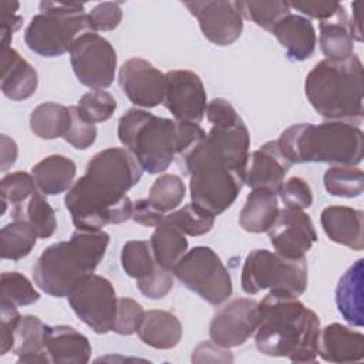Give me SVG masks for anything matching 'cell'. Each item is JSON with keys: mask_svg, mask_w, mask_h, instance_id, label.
<instances>
[{"mask_svg": "<svg viewBox=\"0 0 364 364\" xmlns=\"http://www.w3.org/2000/svg\"><path fill=\"white\" fill-rule=\"evenodd\" d=\"M11 216L16 220H24L36 232L37 237L47 239L51 237L57 229L55 212L43 192L36 191L27 200L20 205L13 206Z\"/></svg>", "mask_w": 364, "mask_h": 364, "instance_id": "4dcf8cb0", "label": "cell"}, {"mask_svg": "<svg viewBox=\"0 0 364 364\" xmlns=\"http://www.w3.org/2000/svg\"><path fill=\"white\" fill-rule=\"evenodd\" d=\"M77 317L94 333L114 331L118 299L112 283L100 274H91L67 296Z\"/></svg>", "mask_w": 364, "mask_h": 364, "instance_id": "8fae6325", "label": "cell"}, {"mask_svg": "<svg viewBox=\"0 0 364 364\" xmlns=\"http://www.w3.org/2000/svg\"><path fill=\"white\" fill-rule=\"evenodd\" d=\"M279 196L286 208L304 210L313 203V192L310 185L300 176H291L283 182Z\"/></svg>", "mask_w": 364, "mask_h": 364, "instance_id": "7bdbcfd3", "label": "cell"}, {"mask_svg": "<svg viewBox=\"0 0 364 364\" xmlns=\"http://www.w3.org/2000/svg\"><path fill=\"white\" fill-rule=\"evenodd\" d=\"M118 139L148 173L168 169L178 154V122L131 108L118 122Z\"/></svg>", "mask_w": 364, "mask_h": 364, "instance_id": "52a82bcc", "label": "cell"}, {"mask_svg": "<svg viewBox=\"0 0 364 364\" xmlns=\"http://www.w3.org/2000/svg\"><path fill=\"white\" fill-rule=\"evenodd\" d=\"M351 7H353V16L351 18H348L351 36H353V40L363 41V33H361V24H360V3L355 1L351 4Z\"/></svg>", "mask_w": 364, "mask_h": 364, "instance_id": "db71d44e", "label": "cell"}, {"mask_svg": "<svg viewBox=\"0 0 364 364\" xmlns=\"http://www.w3.org/2000/svg\"><path fill=\"white\" fill-rule=\"evenodd\" d=\"M136 333L144 344L156 350H169L179 344L182 324L173 313L155 309L145 311Z\"/></svg>", "mask_w": 364, "mask_h": 364, "instance_id": "484cf974", "label": "cell"}, {"mask_svg": "<svg viewBox=\"0 0 364 364\" xmlns=\"http://www.w3.org/2000/svg\"><path fill=\"white\" fill-rule=\"evenodd\" d=\"M118 82L128 100L142 108L162 104L165 74L141 57L127 60L118 73Z\"/></svg>", "mask_w": 364, "mask_h": 364, "instance_id": "e0dca14e", "label": "cell"}, {"mask_svg": "<svg viewBox=\"0 0 364 364\" xmlns=\"http://www.w3.org/2000/svg\"><path fill=\"white\" fill-rule=\"evenodd\" d=\"M307 279L304 257L289 259L267 249H255L243 262L240 284L246 294L269 289L270 293L299 297L307 289Z\"/></svg>", "mask_w": 364, "mask_h": 364, "instance_id": "9c48e42d", "label": "cell"}, {"mask_svg": "<svg viewBox=\"0 0 364 364\" xmlns=\"http://www.w3.org/2000/svg\"><path fill=\"white\" fill-rule=\"evenodd\" d=\"M142 166L127 148H107L87 164L85 173L67 191L64 203L80 230H102L131 219L127 192L139 182Z\"/></svg>", "mask_w": 364, "mask_h": 364, "instance_id": "7a4b0ae2", "label": "cell"}, {"mask_svg": "<svg viewBox=\"0 0 364 364\" xmlns=\"http://www.w3.org/2000/svg\"><path fill=\"white\" fill-rule=\"evenodd\" d=\"M121 266L129 277L139 280L152 274L159 264L154 259L149 242L128 240L121 249Z\"/></svg>", "mask_w": 364, "mask_h": 364, "instance_id": "e575fe53", "label": "cell"}, {"mask_svg": "<svg viewBox=\"0 0 364 364\" xmlns=\"http://www.w3.org/2000/svg\"><path fill=\"white\" fill-rule=\"evenodd\" d=\"M183 6L196 17L202 34L210 43L225 47L240 37L243 30V16L237 1H185Z\"/></svg>", "mask_w": 364, "mask_h": 364, "instance_id": "9a60e30c", "label": "cell"}, {"mask_svg": "<svg viewBox=\"0 0 364 364\" xmlns=\"http://www.w3.org/2000/svg\"><path fill=\"white\" fill-rule=\"evenodd\" d=\"M94 31H111L117 28L122 20V9L119 3H98L88 13Z\"/></svg>", "mask_w": 364, "mask_h": 364, "instance_id": "f6af8a7d", "label": "cell"}, {"mask_svg": "<svg viewBox=\"0 0 364 364\" xmlns=\"http://www.w3.org/2000/svg\"><path fill=\"white\" fill-rule=\"evenodd\" d=\"M249 148L250 135L239 115L212 124L206 136L178 159L189 176L192 203L213 216L230 208L245 185Z\"/></svg>", "mask_w": 364, "mask_h": 364, "instance_id": "6da1fadb", "label": "cell"}, {"mask_svg": "<svg viewBox=\"0 0 364 364\" xmlns=\"http://www.w3.org/2000/svg\"><path fill=\"white\" fill-rule=\"evenodd\" d=\"M162 104L176 121L199 124L206 111L208 98L200 77L189 70L165 73Z\"/></svg>", "mask_w": 364, "mask_h": 364, "instance_id": "5bb4252c", "label": "cell"}, {"mask_svg": "<svg viewBox=\"0 0 364 364\" xmlns=\"http://www.w3.org/2000/svg\"><path fill=\"white\" fill-rule=\"evenodd\" d=\"M267 235L276 253L289 259L304 257L317 240L311 218L300 209L286 206L279 209Z\"/></svg>", "mask_w": 364, "mask_h": 364, "instance_id": "2e32d148", "label": "cell"}, {"mask_svg": "<svg viewBox=\"0 0 364 364\" xmlns=\"http://www.w3.org/2000/svg\"><path fill=\"white\" fill-rule=\"evenodd\" d=\"M165 213L159 212L149 200L138 199L132 203V215L131 219L142 226H158L164 219Z\"/></svg>", "mask_w": 364, "mask_h": 364, "instance_id": "816d5d0a", "label": "cell"}, {"mask_svg": "<svg viewBox=\"0 0 364 364\" xmlns=\"http://www.w3.org/2000/svg\"><path fill=\"white\" fill-rule=\"evenodd\" d=\"M172 273L186 289L213 306L222 304L232 296L230 273L212 247L195 246L188 250Z\"/></svg>", "mask_w": 364, "mask_h": 364, "instance_id": "30bf717a", "label": "cell"}, {"mask_svg": "<svg viewBox=\"0 0 364 364\" xmlns=\"http://www.w3.org/2000/svg\"><path fill=\"white\" fill-rule=\"evenodd\" d=\"M279 213L276 193L267 189H252L239 213V223L249 233L267 232Z\"/></svg>", "mask_w": 364, "mask_h": 364, "instance_id": "f1b7e54d", "label": "cell"}, {"mask_svg": "<svg viewBox=\"0 0 364 364\" xmlns=\"http://www.w3.org/2000/svg\"><path fill=\"white\" fill-rule=\"evenodd\" d=\"M95 124H91L85 118H82L77 107H71V124L64 135V139L75 149H87L95 142Z\"/></svg>", "mask_w": 364, "mask_h": 364, "instance_id": "ee69618b", "label": "cell"}, {"mask_svg": "<svg viewBox=\"0 0 364 364\" xmlns=\"http://www.w3.org/2000/svg\"><path fill=\"white\" fill-rule=\"evenodd\" d=\"M289 6L290 9H296L311 18L324 21L331 18L343 4L338 1H299L289 3Z\"/></svg>", "mask_w": 364, "mask_h": 364, "instance_id": "681fc988", "label": "cell"}, {"mask_svg": "<svg viewBox=\"0 0 364 364\" xmlns=\"http://www.w3.org/2000/svg\"><path fill=\"white\" fill-rule=\"evenodd\" d=\"M192 361L195 363H232V353L210 341H203L192 351Z\"/></svg>", "mask_w": 364, "mask_h": 364, "instance_id": "f907efd6", "label": "cell"}, {"mask_svg": "<svg viewBox=\"0 0 364 364\" xmlns=\"http://www.w3.org/2000/svg\"><path fill=\"white\" fill-rule=\"evenodd\" d=\"M0 311H1V340H0V354L4 355L9 351L13 350L14 344V331L17 327V323L21 318V314L18 313L17 307L0 301Z\"/></svg>", "mask_w": 364, "mask_h": 364, "instance_id": "7dc6e473", "label": "cell"}, {"mask_svg": "<svg viewBox=\"0 0 364 364\" xmlns=\"http://www.w3.org/2000/svg\"><path fill=\"white\" fill-rule=\"evenodd\" d=\"M165 220L178 228L185 236H202L212 230L215 216L195 203H188L165 216Z\"/></svg>", "mask_w": 364, "mask_h": 364, "instance_id": "74e56055", "label": "cell"}, {"mask_svg": "<svg viewBox=\"0 0 364 364\" xmlns=\"http://www.w3.org/2000/svg\"><path fill=\"white\" fill-rule=\"evenodd\" d=\"M36 191H38V188L31 173L17 171L4 175L0 181L1 213L6 212L7 203H10L11 206L20 205L27 200Z\"/></svg>", "mask_w": 364, "mask_h": 364, "instance_id": "ab89813d", "label": "cell"}, {"mask_svg": "<svg viewBox=\"0 0 364 364\" xmlns=\"http://www.w3.org/2000/svg\"><path fill=\"white\" fill-rule=\"evenodd\" d=\"M71 124V107L57 102H43L30 115V129L41 139H55L65 135Z\"/></svg>", "mask_w": 364, "mask_h": 364, "instance_id": "1f68e13d", "label": "cell"}, {"mask_svg": "<svg viewBox=\"0 0 364 364\" xmlns=\"http://www.w3.org/2000/svg\"><path fill=\"white\" fill-rule=\"evenodd\" d=\"M38 10L24 31V41L41 57H58L82 34L94 31L82 3L41 1Z\"/></svg>", "mask_w": 364, "mask_h": 364, "instance_id": "ba28073f", "label": "cell"}, {"mask_svg": "<svg viewBox=\"0 0 364 364\" xmlns=\"http://www.w3.org/2000/svg\"><path fill=\"white\" fill-rule=\"evenodd\" d=\"M185 193L186 186L181 176L175 173H164L154 181L149 189L148 200L159 212L165 213L176 209L182 203Z\"/></svg>", "mask_w": 364, "mask_h": 364, "instance_id": "d590c367", "label": "cell"}, {"mask_svg": "<svg viewBox=\"0 0 364 364\" xmlns=\"http://www.w3.org/2000/svg\"><path fill=\"white\" fill-rule=\"evenodd\" d=\"M257 323L259 301L237 297L213 314L209 326V337L220 347H239L255 334Z\"/></svg>", "mask_w": 364, "mask_h": 364, "instance_id": "4fadbf2b", "label": "cell"}, {"mask_svg": "<svg viewBox=\"0 0 364 364\" xmlns=\"http://www.w3.org/2000/svg\"><path fill=\"white\" fill-rule=\"evenodd\" d=\"M18 156V148L13 138L3 134L1 135V171H7L16 164Z\"/></svg>", "mask_w": 364, "mask_h": 364, "instance_id": "f5cc1de1", "label": "cell"}, {"mask_svg": "<svg viewBox=\"0 0 364 364\" xmlns=\"http://www.w3.org/2000/svg\"><path fill=\"white\" fill-rule=\"evenodd\" d=\"M77 173L75 162L64 155H48L31 168L37 188L44 195H58L68 191Z\"/></svg>", "mask_w": 364, "mask_h": 364, "instance_id": "4316f807", "label": "cell"}, {"mask_svg": "<svg viewBox=\"0 0 364 364\" xmlns=\"http://www.w3.org/2000/svg\"><path fill=\"white\" fill-rule=\"evenodd\" d=\"M318 41L326 60L341 61L354 54V40L344 6L331 18L320 23Z\"/></svg>", "mask_w": 364, "mask_h": 364, "instance_id": "83f0119b", "label": "cell"}, {"mask_svg": "<svg viewBox=\"0 0 364 364\" xmlns=\"http://www.w3.org/2000/svg\"><path fill=\"white\" fill-rule=\"evenodd\" d=\"M20 4L17 1H0V11H1V50L10 48V43L13 38V33L17 31L23 24V17L17 14Z\"/></svg>", "mask_w": 364, "mask_h": 364, "instance_id": "c3c4849f", "label": "cell"}, {"mask_svg": "<svg viewBox=\"0 0 364 364\" xmlns=\"http://www.w3.org/2000/svg\"><path fill=\"white\" fill-rule=\"evenodd\" d=\"M70 61L78 81L91 90H104L114 82L117 53L111 43L95 31L82 34L70 48Z\"/></svg>", "mask_w": 364, "mask_h": 364, "instance_id": "7c38bea8", "label": "cell"}, {"mask_svg": "<svg viewBox=\"0 0 364 364\" xmlns=\"http://www.w3.org/2000/svg\"><path fill=\"white\" fill-rule=\"evenodd\" d=\"M290 166L277 142L269 141L249 155L245 183L252 189L262 188L279 193Z\"/></svg>", "mask_w": 364, "mask_h": 364, "instance_id": "ac0fdd59", "label": "cell"}, {"mask_svg": "<svg viewBox=\"0 0 364 364\" xmlns=\"http://www.w3.org/2000/svg\"><path fill=\"white\" fill-rule=\"evenodd\" d=\"M1 301L10 303L16 307L28 306L40 299V293L33 283L18 272H4L0 279Z\"/></svg>", "mask_w": 364, "mask_h": 364, "instance_id": "f35d334b", "label": "cell"}, {"mask_svg": "<svg viewBox=\"0 0 364 364\" xmlns=\"http://www.w3.org/2000/svg\"><path fill=\"white\" fill-rule=\"evenodd\" d=\"M318 355L328 363H355L364 358V336L340 323L320 328Z\"/></svg>", "mask_w": 364, "mask_h": 364, "instance_id": "ffe728a7", "label": "cell"}, {"mask_svg": "<svg viewBox=\"0 0 364 364\" xmlns=\"http://www.w3.org/2000/svg\"><path fill=\"white\" fill-rule=\"evenodd\" d=\"M363 259L353 263L340 277L336 287V304L338 313L351 326L361 327L364 324L363 304Z\"/></svg>", "mask_w": 364, "mask_h": 364, "instance_id": "cb8c5ba5", "label": "cell"}, {"mask_svg": "<svg viewBox=\"0 0 364 364\" xmlns=\"http://www.w3.org/2000/svg\"><path fill=\"white\" fill-rule=\"evenodd\" d=\"M136 286L145 297L158 300L165 297L172 290L173 277L169 270L158 266V269L152 274L136 280Z\"/></svg>", "mask_w": 364, "mask_h": 364, "instance_id": "bcb514c9", "label": "cell"}, {"mask_svg": "<svg viewBox=\"0 0 364 364\" xmlns=\"http://www.w3.org/2000/svg\"><path fill=\"white\" fill-rule=\"evenodd\" d=\"M108 245L107 232L77 229L68 240L53 243L43 250L33 266L34 283L51 297H67L95 272Z\"/></svg>", "mask_w": 364, "mask_h": 364, "instance_id": "277c9868", "label": "cell"}, {"mask_svg": "<svg viewBox=\"0 0 364 364\" xmlns=\"http://www.w3.org/2000/svg\"><path fill=\"white\" fill-rule=\"evenodd\" d=\"M48 326L37 316H21L14 331L13 353L17 355V363H50L46 348Z\"/></svg>", "mask_w": 364, "mask_h": 364, "instance_id": "d4e9b609", "label": "cell"}, {"mask_svg": "<svg viewBox=\"0 0 364 364\" xmlns=\"http://www.w3.org/2000/svg\"><path fill=\"white\" fill-rule=\"evenodd\" d=\"M46 348L50 363L55 364H85L91 358L88 338L71 326H48Z\"/></svg>", "mask_w": 364, "mask_h": 364, "instance_id": "7402d4cb", "label": "cell"}, {"mask_svg": "<svg viewBox=\"0 0 364 364\" xmlns=\"http://www.w3.org/2000/svg\"><path fill=\"white\" fill-rule=\"evenodd\" d=\"M253 336L256 348L264 355L314 363L318 355L320 318L297 297L269 291L259 301V323Z\"/></svg>", "mask_w": 364, "mask_h": 364, "instance_id": "3957f363", "label": "cell"}, {"mask_svg": "<svg viewBox=\"0 0 364 364\" xmlns=\"http://www.w3.org/2000/svg\"><path fill=\"white\" fill-rule=\"evenodd\" d=\"M273 34L293 61H304L314 53L317 43L316 30L304 16L290 13L279 21Z\"/></svg>", "mask_w": 364, "mask_h": 364, "instance_id": "603a6c76", "label": "cell"}, {"mask_svg": "<svg viewBox=\"0 0 364 364\" xmlns=\"http://www.w3.org/2000/svg\"><path fill=\"white\" fill-rule=\"evenodd\" d=\"M149 246L156 264L172 272L175 264L188 252V239L178 228L164 219L155 226L149 239Z\"/></svg>", "mask_w": 364, "mask_h": 364, "instance_id": "f546056e", "label": "cell"}, {"mask_svg": "<svg viewBox=\"0 0 364 364\" xmlns=\"http://www.w3.org/2000/svg\"><path fill=\"white\" fill-rule=\"evenodd\" d=\"M363 220V210L340 205L327 206L320 215V223L327 237L357 252L364 247Z\"/></svg>", "mask_w": 364, "mask_h": 364, "instance_id": "d6986e66", "label": "cell"}, {"mask_svg": "<svg viewBox=\"0 0 364 364\" xmlns=\"http://www.w3.org/2000/svg\"><path fill=\"white\" fill-rule=\"evenodd\" d=\"M144 314L145 311L142 306L134 299H129V297L118 299L114 333L121 336H131L136 333L142 323Z\"/></svg>", "mask_w": 364, "mask_h": 364, "instance_id": "b9f144b4", "label": "cell"}, {"mask_svg": "<svg viewBox=\"0 0 364 364\" xmlns=\"http://www.w3.org/2000/svg\"><path fill=\"white\" fill-rule=\"evenodd\" d=\"M1 91L13 101L30 98L38 87L36 68L26 61L17 50H1Z\"/></svg>", "mask_w": 364, "mask_h": 364, "instance_id": "44dd1931", "label": "cell"}, {"mask_svg": "<svg viewBox=\"0 0 364 364\" xmlns=\"http://www.w3.org/2000/svg\"><path fill=\"white\" fill-rule=\"evenodd\" d=\"M276 142L291 165L326 162L357 166L364 154V134L357 124L348 121L294 124Z\"/></svg>", "mask_w": 364, "mask_h": 364, "instance_id": "5b68a950", "label": "cell"}, {"mask_svg": "<svg viewBox=\"0 0 364 364\" xmlns=\"http://www.w3.org/2000/svg\"><path fill=\"white\" fill-rule=\"evenodd\" d=\"M326 191L333 196L357 198L364 191L363 171L351 165H333L323 176Z\"/></svg>", "mask_w": 364, "mask_h": 364, "instance_id": "836d02e7", "label": "cell"}, {"mask_svg": "<svg viewBox=\"0 0 364 364\" xmlns=\"http://www.w3.org/2000/svg\"><path fill=\"white\" fill-rule=\"evenodd\" d=\"M304 92L321 117L358 125L364 115L361 60L353 54L341 61H318L306 77Z\"/></svg>", "mask_w": 364, "mask_h": 364, "instance_id": "8992f818", "label": "cell"}, {"mask_svg": "<svg viewBox=\"0 0 364 364\" xmlns=\"http://www.w3.org/2000/svg\"><path fill=\"white\" fill-rule=\"evenodd\" d=\"M37 242L36 232L24 220H13L1 228V259L17 262L30 255Z\"/></svg>", "mask_w": 364, "mask_h": 364, "instance_id": "d6a6232c", "label": "cell"}, {"mask_svg": "<svg viewBox=\"0 0 364 364\" xmlns=\"http://www.w3.org/2000/svg\"><path fill=\"white\" fill-rule=\"evenodd\" d=\"M75 107L82 118L91 124H97L108 121L114 115L117 101L108 91L91 90L78 100Z\"/></svg>", "mask_w": 364, "mask_h": 364, "instance_id": "60d3db41", "label": "cell"}, {"mask_svg": "<svg viewBox=\"0 0 364 364\" xmlns=\"http://www.w3.org/2000/svg\"><path fill=\"white\" fill-rule=\"evenodd\" d=\"M242 16L266 31L273 33L282 18L291 13L287 1H237Z\"/></svg>", "mask_w": 364, "mask_h": 364, "instance_id": "8d00e7d4", "label": "cell"}]
</instances>
